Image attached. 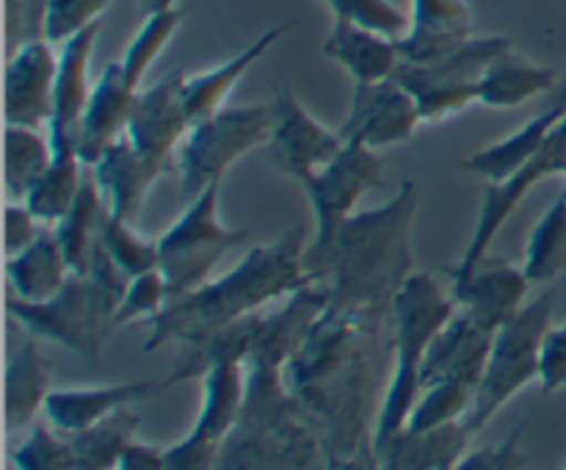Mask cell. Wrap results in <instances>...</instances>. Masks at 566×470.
<instances>
[{
    "instance_id": "obj_1",
    "label": "cell",
    "mask_w": 566,
    "mask_h": 470,
    "mask_svg": "<svg viewBox=\"0 0 566 470\" xmlns=\"http://www.w3.org/2000/svg\"><path fill=\"white\" fill-rule=\"evenodd\" d=\"M307 227H291L274 241L249 249L247 258L227 274L208 280L182 299H171L164 313L147 321L149 337L144 352H155L169 343L191 346L247 315L263 313L271 302L293 296L313 285L307 269Z\"/></svg>"
},
{
    "instance_id": "obj_2",
    "label": "cell",
    "mask_w": 566,
    "mask_h": 470,
    "mask_svg": "<svg viewBox=\"0 0 566 470\" xmlns=\"http://www.w3.org/2000/svg\"><path fill=\"white\" fill-rule=\"evenodd\" d=\"M418 202V182L407 180L385 205L346 219L324 258L310 265L313 280L329 293L332 307L370 318L385 302L392 304L412 274L409 232Z\"/></svg>"
},
{
    "instance_id": "obj_3",
    "label": "cell",
    "mask_w": 566,
    "mask_h": 470,
    "mask_svg": "<svg viewBox=\"0 0 566 470\" xmlns=\"http://www.w3.org/2000/svg\"><path fill=\"white\" fill-rule=\"evenodd\" d=\"M457 302L442 291L434 274L412 271L392 299V321H396V359L381 398L374 426V448L379 451L387 440L407 429L415 401L420 396V370L431 341L442 326L457 315Z\"/></svg>"
},
{
    "instance_id": "obj_4",
    "label": "cell",
    "mask_w": 566,
    "mask_h": 470,
    "mask_svg": "<svg viewBox=\"0 0 566 470\" xmlns=\"http://www.w3.org/2000/svg\"><path fill=\"white\" fill-rule=\"evenodd\" d=\"M553 307H556V293H539L492 335L484 376L475 390L473 407L464 418L470 431H479L486 420L501 412L503 404L539 382V352L545 332L553 324Z\"/></svg>"
},
{
    "instance_id": "obj_5",
    "label": "cell",
    "mask_w": 566,
    "mask_h": 470,
    "mask_svg": "<svg viewBox=\"0 0 566 470\" xmlns=\"http://www.w3.org/2000/svg\"><path fill=\"white\" fill-rule=\"evenodd\" d=\"M274 133V103L224 105L188 130L177 149L182 194L197 197L224 180L227 171L258 147H269Z\"/></svg>"
},
{
    "instance_id": "obj_6",
    "label": "cell",
    "mask_w": 566,
    "mask_h": 470,
    "mask_svg": "<svg viewBox=\"0 0 566 470\" xmlns=\"http://www.w3.org/2000/svg\"><path fill=\"white\" fill-rule=\"evenodd\" d=\"M116 299L88 274H72L55 296L44 302H22L9 296L6 307L22 330L33 337L70 348L81 359L97 363L108 326H114Z\"/></svg>"
},
{
    "instance_id": "obj_7",
    "label": "cell",
    "mask_w": 566,
    "mask_h": 470,
    "mask_svg": "<svg viewBox=\"0 0 566 470\" xmlns=\"http://www.w3.org/2000/svg\"><path fill=\"white\" fill-rule=\"evenodd\" d=\"M219 188L221 182H216L191 197L180 219L158 238V269L171 299H182L202 288L216 265L247 241V230H235L221 221Z\"/></svg>"
},
{
    "instance_id": "obj_8",
    "label": "cell",
    "mask_w": 566,
    "mask_h": 470,
    "mask_svg": "<svg viewBox=\"0 0 566 470\" xmlns=\"http://www.w3.org/2000/svg\"><path fill=\"white\" fill-rule=\"evenodd\" d=\"M512 48L506 36H473L464 48L434 64L398 66L396 81L409 88L423 122H442L479 103V83L486 66Z\"/></svg>"
},
{
    "instance_id": "obj_9",
    "label": "cell",
    "mask_w": 566,
    "mask_h": 470,
    "mask_svg": "<svg viewBox=\"0 0 566 470\" xmlns=\"http://www.w3.org/2000/svg\"><path fill=\"white\" fill-rule=\"evenodd\" d=\"M379 180V153L363 147V144L346 142V147L340 149L335 160H329L324 169L313 171V175L302 177L296 182L304 197H307V202L313 205L315 213V232L307 247V269L324 258L326 249L335 241L337 230L346 224V219H352L359 199L370 188H376Z\"/></svg>"
},
{
    "instance_id": "obj_10",
    "label": "cell",
    "mask_w": 566,
    "mask_h": 470,
    "mask_svg": "<svg viewBox=\"0 0 566 470\" xmlns=\"http://www.w3.org/2000/svg\"><path fill=\"white\" fill-rule=\"evenodd\" d=\"M271 103H274V133H271L269 153L276 169L293 182L324 169L346 147L343 133L315 119L307 105L287 88L276 92Z\"/></svg>"
},
{
    "instance_id": "obj_11",
    "label": "cell",
    "mask_w": 566,
    "mask_h": 470,
    "mask_svg": "<svg viewBox=\"0 0 566 470\" xmlns=\"http://www.w3.org/2000/svg\"><path fill=\"white\" fill-rule=\"evenodd\" d=\"M420 125L423 116L409 88L396 77H387L379 83L354 86L352 108L340 125V133L346 142L381 153L409 142Z\"/></svg>"
},
{
    "instance_id": "obj_12",
    "label": "cell",
    "mask_w": 566,
    "mask_h": 470,
    "mask_svg": "<svg viewBox=\"0 0 566 470\" xmlns=\"http://www.w3.org/2000/svg\"><path fill=\"white\" fill-rule=\"evenodd\" d=\"M180 81L182 72H175L155 86L142 88L133 100L130 119H127L125 136L144 158L158 164L160 169H169L175 164L182 138L193 127L186 103H182Z\"/></svg>"
},
{
    "instance_id": "obj_13",
    "label": "cell",
    "mask_w": 566,
    "mask_h": 470,
    "mask_svg": "<svg viewBox=\"0 0 566 470\" xmlns=\"http://www.w3.org/2000/svg\"><path fill=\"white\" fill-rule=\"evenodd\" d=\"M556 175V160H553L551 149L547 144H542L539 153L517 169L514 175L503 177V180H486L484 191H481V208H479V219H475L473 236H470L468 247H464L462 258L459 263L451 269V280L453 276L468 274L470 269L481 263L490 252L492 241L497 238V232L503 230L509 219L517 213L520 205L525 202L534 186H539L545 177Z\"/></svg>"
},
{
    "instance_id": "obj_14",
    "label": "cell",
    "mask_w": 566,
    "mask_h": 470,
    "mask_svg": "<svg viewBox=\"0 0 566 470\" xmlns=\"http://www.w3.org/2000/svg\"><path fill=\"white\" fill-rule=\"evenodd\" d=\"M59 48L44 36L28 39L6 66V125L48 127L53 114Z\"/></svg>"
},
{
    "instance_id": "obj_15",
    "label": "cell",
    "mask_w": 566,
    "mask_h": 470,
    "mask_svg": "<svg viewBox=\"0 0 566 470\" xmlns=\"http://www.w3.org/2000/svg\"><path fill=\"white\" fill-rule=\"evenodd\" d=\"M451 282V296L457 307L492 335L528 304L525 296H528L531 282L523 265H512L490 254L475 269L453 276Z\"/></svg>"
},
{
    "instance_id": "obj_16",
    "label": "cell",
    "mask_w": 566,
    "mask_h": 470,
    "mask_svg": "<svg viewBox=\"0 0 566 470\" xmlns=\"http://www.w3.org/2000/svg\"><path fill=\"white\" fill-rule=\"evenodd\" d=\"M103 22L92 25L88 31L77 33L66 44L59 48V77H55L53 114H50V142L55 153L77 149L81 136V122L86 114L88 97H92V55L97 44Z\"/></svg>"
},
{
    "instance_id": "obj_17",
    "label": "cell",
    "mask_w": 566,
    "mask_h": 470,
    "mask_svg": "<svg viewBox=\"0 0 566 470\" xmlns=\"http://www.w3.org/2000/svg\"><path fill=\"white\" fill-rule=\"evenodd\" d=\"M473 36V9L468 0H412L409 31L398 39V53L403 64H434Z\"/></svg>"
},
{
    "instance_id": "obj_18",
    "label": "cell",
    "mask_w": 566,
    "mask_h": 470,
    "mask_svg": "<svg viewBox=\"0 0 566 470\" xmlns=\"http://www.w3.org/2000/svg\"><path fill=\"white\" fill-rule=\"evenodd\" d=\"M158 390L160 385L155 379L116 382V385L103 387H64V390H53L48 396L44 418L61 435H77V431L92 429L108 415L155 396Z\"/></svg>"
},
{
    "instance_id": "obj_19",
    "label": "cell",
    "mask_w": 566,
    "mask_h": 470,
    "mask_svg": "<svg viewBox=\"0 0 566 470\" xmlns=\"http://www.w3.org/2000/svg\"><path fill=\"white\" fill-rule=\"evenodd\" d=\"M92 169L94 182H97L99 194H103L105 210H111V213L119 216V219L130 221V224L138 219V213H142L149 188H153L155 180L166 171L160 169L158 164H153L149 158H144L127 136L116 138V142L99 155V160Z\"/></svg>"
},
{
    "instance_id": "obj_20",
    "label": "cell",
    "mask_w": 566,
    "mask_h": 470,
    "mask_svg": "<svg viewBox=\"0 0 566 470\" xmlns=\"http://www.w3.org/2000/svg\"><path fill=\"white\" fill-rule=\"evenodd\" d=\"M492 332L475 324L468 313L457 310L451 321L440 330L426 352L420 370V390L442 379H464L479 385L490 357Z\"/></svg>"
},
{
    "instance_id": "obj_21",
    "label": "cell",
    "mask_w": 566,
    "mask_h": 470,
    "mask_svg": "<svg viewBox=\"0 0 566 470\" xmlns=\"http://www.w3.org/2000/svg\"><path fill=\"white\" fill-rule=\"evenodd\" d=\"M136 94L138 92L127 83L119 61L103 66L99 77L94 81L92 97H88L86 114L81 122V136H77V153H81L83 164L94 166L116 138L125 136Z\"/></svg>"
},
{
    "instance_id": "obj_22",
    "label": "cell",
    "mask_w": 566,
    "mask_h": 470,
    "mask_svg": "<svg viewBox=\"0 0 566 470\" xmlns=\"http://www.w3.org/2000/svg\"><path fill=\"white\" fill-rule=\"evenodd\" d=\"M291 28H296V22H280V25L269 28V31L260 33L258 39L247 44L241 53H235L232 59L221 61V64L210 66V70L193 72V75H182L180 81V94L182 103H186L188 116L197 125L205 116L216 114L219 108H224L227 97L232 94V88L238 86L243 75L274 48L276 42H282V36L291 33Z\"/></svg>"
},
{
    "instance_id": "obj_23",
    "label": "cell",
    "mask_w": 566,
    "mask_h": 470,
    "mask_svg": "<svg viewBox=\"0 0 566 470\" xmlns=\"http://www.w3.org/2000/svg\"><path fill=\"white\" fill-rule=\"evenodd\" d=\"M324 55L348 72L354 86L396 77L398 66H401L398 39L343 20L332 22L329 36L324 39Z\"/></svg>"
},
{
    "instance_id": "obj_24",
    "label": "cell",
    "mask_w": 566,
    "mask_h": 470,
    "mask_svg": "<svg viewBox=\"0 0 566 470\" xmlns=\"http://www.w3.org/2000/svg\"><path fill=\"white\" fill-rule=\"evenodd\" d=\"M558 83H562V75H558L556 66L536 64V61L525 59L517 50L509 48L481 75L479 103L495 111H512L531 103V100L556 92Z\"/></svg>"
},
{
    "instance_id": "obj_25",
    "label": "cell",
    "mask_w": 566,
    "mask_h": 470,
    "mask_svg": "<svg viewBox=\"0 0 566 470\" xmlns=\"http://www.w3.org/2000/svg\"><path fill=\"white\" fill-rule=\"evenodd\" d=\"M470 435L473 431L464 420L429 431L401 429L376 453L381 470H453V464L464 457Z\"/></svg>"
},
{
    "instance_id": "obj_26",
    "label": "cell",
    "mask_w": 566,
    "mask_h": 470,
    "mask_svg": "<svg viewBox=\"0 0 566 470\" xmlns=\"http://www.w3.org/2000/svg\"><path fill=\"white\" fill-rule=\"evenodd\" d=\"M6 276L11 288L9 296L22 302H44L66 285L72 269L53 227L48 224L31 247L6 258Z\"/></svg>"
},
{
    "instance_id": "obj_27",
    "label": "cell",
    "mask_w": 566,
    "mask_h": 470,
    "mask_svg": "<svg viewBox=\"0 0 566 470\" xmlns=\"http://www.w3.org/2000/svg\"><path fill=\"white\" fill-rule=\"evenodd\" d=\"M53 363L39 352L36 337H25L6 363V426L9 431L33 424L44 412V401L53 390Z\"/></svg>"
},
{
    "instance_id": "obj_28",
    "label": "cell",
    "mask_w": 566,
    "mask_h": 470,
    "mask_svg": "<svg viewBox=\"0 0 566 470\" xmlns=\"http://www.w3.org/2000/svg\"><path fill=\"white\" fill-rule=\"evenodd\" d=\"M566 116L564 111L551 108L547 105L542 114L531 116L525 125H520L517 130L509 133L501 142L490 144V147L479 149V153L470 155L462 164L464 171L481 177V180H503V177L514 175L517 169H523L531 158L542 149L547 133L558 125V119Z\"/></svg>"
},
{
    "instance_id": "obj_29",
    "label": "cell",
    "mask_w": 566,
    "mask_h": 470,
    "mask_svg": "<svg viewBox=\"0 0 566 470\" xmlns=\"http://www.w3.org/2000/svg\"><path fill=\"white\" fill-rule=\"evenodd\" d=\"M247 363H216L202 376V409L197 415V429L224 442L241 424L247 404Z\"/></svg>"
},
{
    "instance_id": "obj_30",
    "label": "cell",
    "mask_w": 566,
    "mask_h": 470,
    "mask_svg": "<svg viewBox=\"0 0 566 470\" xmlns=\"http://www.w3.org/2000/svg\"><path fill=\"white\" fill-rule=\"evenodd\" d=\"M50 133L39 127L6 125V194L9 202H25L28 191L53 164Z\"/></svg>"
},
{
    "instance_id": "obj_31",
    "label": "cell",
    "mask_w": 566,
    "mask_h": 470,
    "mask_svg": "<svg viewBox=\"0 0 566 470\" xmlns=\"http://www.w3.org/2000/svg\"><path fill=\"white\" fill-rule=\"evenodd\" d=\"M103 213H105V202H103V194H99V186L94 180L92 182L86 180L83 182L81 194H77L75 205H72V208L53 224L72 274H86L88 260H92L94 247H97Z\"/></svg>"
},
{
    "instance_id": "obj_32",
    "label": "cell",
    "mask_w": 566,
    "mask_h": 470,
    "mask_svg": "<svg viewBox=\"0 0 566 470\" xmlns=\"http://www.w3.org/2000/svg\"><path fill=\"white\" fill-rule=\"evenodd\" d=\"M523 271L531 285H547L566 274V191L539 216L525 241Z\"/></svg>"
},
{
    "instance_id": "obj_33",
    "label": "cell",
    "mask_w": 566,
    "mask_h": 470,
    "mask_svg": "<svg viewBox=\"0 0 566 470\" xmlns=\"http://www.w3.org/2000/svg\"><path fill=\"white\" fill-rule=\"evenodd\" d=\"M83 158L77 149H64L53 155V164L48 166L36 186L28 191L25 205L42 224L53 227L66 210L75 205L77 194L83 188Z\"/></svg>"
},
{
    "instance_id": "obj_34",
    "label": "cell",
    "mask_w": 566,
    "mask_h": 470,
    "mask_svg": "<svg viewBox=\"0 0 566 470\" xmlns=\"http://www.w3.org/2000/svg\"><path fill=\"white\" fill-rule=\"evenodd\" d=\"M138 424H142V418L130 407H125L94 424L92 429L66 435L75 448L81 470H116V462L125 453V448L136 440Z\"/></svg>"
},
{
    "instance_id": "obj_35",
    "label": "cell",
    "mask_w": 566,
    "mask_h": 470,
    "mask_svg": "<svg viewBox=\"0 0 566 470\" xmlns=\"http://www.w3.org/2000/svg\"><path fill=\"white\" fill-rule=\"evenodd\" d=\"M182 20H186V11L171 9V11H155V14L144 17L142 28L136 31V36L130 39V44L122 53L119 64L125 72L127 83H130L136 92H142V83L147 77L149 66L160 59L169 42L175 39V33L180 31Z\"/></svg>"
},
{
    "instance_id": "obj_36",
    "label": "cell",
    "mask_w": 566,
    "mask_h": 470,
    "mask_svg": "<svg viewBox=\"0 0 566 470\" xmlns=\"http://www.w3.org/2000/svg\"><path fill=\"white\" fill-rule=\"evenodd\" d=\"M475 390H479V385L464 379H442L423 387L407 420V429L429 431L437 426L459 424V420L468 418L475 401Z\"/></svg>"
},
{
    "instance_id": "obj_37",
    "label": "cell",
    "mask_w": 566,
    "mask_h": 470,
    "mask_svg": "<svg viewBox=\"0 0 566 470\" xmlns=\"http://www.w3.org/2000/svg\"><path fill=\"white\" fill-rule=\"evenodd\" d=\"M99 243L105 252L116 260L127 276L147 274V271L158 269V241H147L133 230L130 221L119 219L111 210H105L103 221H99Z\"/></svg>"
},
{
    "instance_id": "obj_38",
    "label": "cell",
    "mask_w": 566,
    "mask_h": 470,
    "mask_svg": "<svg viewBox=\"0 0 566 470\" xmlns=\"http://www.w3.org/2000/svg\"><path fill=\"white\" fill-rule=\"evenodd\" d=\"M17 470H81L72 440L50 424H33L31 435L11 451Z\"/></svg>"
},
{
    "instance_id": "obj_39",
    "label": "cell",
    "mask_w": 566,
    "mask_h": 470,
    "mask_svg": "<svg viewBox=\"0 0 566 470\" xmlns=\"http://www.w3.org/2000/svg\"><path fill=\"white\" fill-rule=\"evenodd\" d=\"M111 6L114 0H44L42 36L61 48L77 33L103 22V14Z\"/></svg>"
},
{
    "instance_id": "obj_40",
    "label": "cell",
    "mask_w": 566,
    "mask_h": 470,
    "mask_svg": "<svg viewBox=\"0 0 566 470\" xmlns=\"http://www.w3.org/2000/svg\"><path fill=\"white\" fill-rule=\"evenodd\" d=\"M335 20L401 39L409 31V14L398 9L392 0H321Z\"/></svg>"
},
{
    "instance_id": "obj_41",
    "label": "cell",
    "mask_w": 566,
    "mask_h": 470,
    "mask_svg": "<svg viewBox=\"0 0 566 470\" xmlns=\"http://www.w3.org/2000/svg\"><path fill=\"white\" fill-rule=\"evenodd\" d=\"M171 302L169 285H166L160 269L147 271V274L133 276L127 285L125 296L119 299L114 313V326H130V324H147L155 315L164 313L166 304Z\"/></svg>"
},
{
    "instance_id": "obj_42",
    "label": "cell",
    "mask_w": 566,
    "mask_h": 470,
    "mask_svg": "<svg viewBox=\"0 0 566 470\" xmlns=\"http://www.w3.org/2000/svg\"><path fill=\"white\" fill-rule=\"evenodd\" d=\"M221 446L224 442L191 426L182 440L164 448V470H219Z\"/></svg>"
},
{
    "instance_id": "obj_43",
    "label": "cell",
    "mask_w": 566,
    "mask_h": 470,
    "mask_svg": "<svg viewBox=\"0 0 566 470\" xmlns=\"http://www.w3.org/2000/svg\"><path fill=\"white\" fill-rule=\"evenodd\" d=\"M525 426H517L512 435L497 446L475 448V451H464V457L453 464V470H523L528 464L520 440H523Z\"/></svg>"
},
{
    "instance_id": "obj_44",
    "label": "cell",
    "mask_w": 566,
    "mask_h": 470,
    "mask_svg": "<svg viewBox=\"0 0 566 470\" xmlns=\"http://www.w3.org/2000/svg\"><path fill=\"white\" fill-rule=\"evenodd\" d=\"M539 387L545 393H558L566 387V321L551 324L539 352Z\"/></svg>"
},
{
    "instance_id": "obj_45",
    "label": "cell",
    "mask_w": 566,
    "mask_h": 470,
    "mask_svg": "<svg viewBox=\"0 0 566 470\" xmlns=\"http://www.w3.org/2000/svg\"><path fill=\"white\" fill-rule=\"evenodd\" d=\"M39 224H42V221L31 213V208H28L25 202L6 205V258L31 247L39 238V232L44 230V227Z\"/></svg>"
},
{
    "instance_id": "obj_46",
    "label": "cell",
    "mask_w": 566,
    "mask_h": 470,
    "mask_svg": "<svg viewBox=\"0 0 566 470\" xmlns=\"http://www.w3.org/2000/svg\"><path fill=\"white\" fill-rule=\"evenodd\" d=\"M116 470H164V448L133 440L116 462Z\"/></svg>"
},
{
    "instance_id": "obj_47",
    "label": "cell",
    "mask_w": 566,
    "mask_h": 470,
    "mask_svg": "<svg viewBox=\"0 0 566 470\" xmlns=\"http://www.w3.org/2000/svg\"><path fill=\"white\" fill-rule=\"evenodd\" d=\"M326 470H381V462L374 442H363V446L354 448V451L337 453Z\"/></svg>"
},
{
    "instance_id": "obj_48",
    "label": "cell",
    "mask_w": 566,
    "mask_h": 470,
    "mask_svg": "<svg viewBox=\"0 0 566 470\" xmlns=\"http://www.w3.org/2000/svg\"><path fill=\"white\" fill-rule=\"evenodd\" d=\"M545 144H547V149H551L553 160H556V177H564V182H566V116H562V119H558V125L547 133ZM564 191H566V186H564Z\"/></svg>"
},
{
    "instance_id": "obj_49",
    "label": "cell",
    "mask_w": 566,
    "mask_h": 470,
    "mask_svg": "<svg viewBox=\"0 0 566 470\" xmlns=\"http://www.w3.org/2000/svg\"><path fill=\"white\" fill-rule=\"evenodd\" d=\"M144 14H155V11H171L177 9V0H142Z\"/></svg>"
},
{
    "instance_id": "obj_50",
    "label": "cell",
    "mask_w": 566,
    "mask_h": 470,
    "mask_svg": "<svg viewBox=\"0 0 566 470\" xmlns=\"http://www.w3.org/2000/svg\"><path fill=\"white\" fill-rule=\"evenodd\" d=\"M553 94H556V97H553L551 105H558V108L566 111V75L562 77V83H558L556 92H553Z\"/></svg>"
},
{
    "instance_id": "obj_51",
    "label": "cell",
    "mask_w": 566,
    "mask_h": 470,
    "mask_svg": "<svg viewBox=\"0 0 566 470\" xmlns=\"http://www.w3.org/2000/svg\"><path fill=\"white\" fill-rule=\"evenodd\" d=\"M564 470H566V468H564Z\"/></svg>"
}]
</instances>
